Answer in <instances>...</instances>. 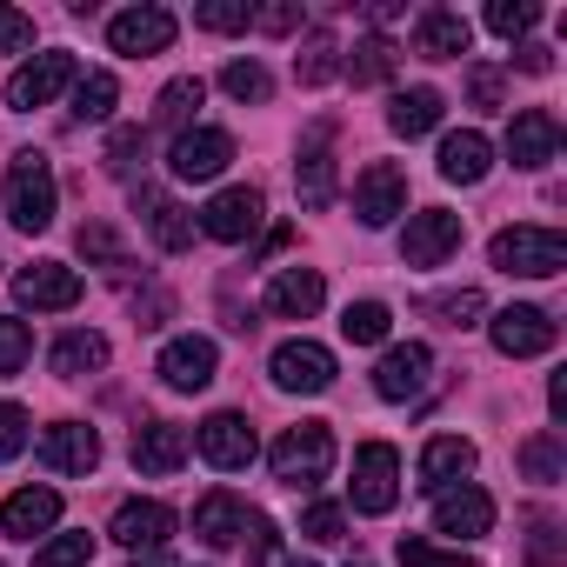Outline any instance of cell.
Segmentation results:
<instances>
[{
    "label": "cell",
    "mask_w": 567,
    "mask_h": 567,
    "mask_svg": "<svg viewBox=\"0 0 567 567\" xmlns=\"http://www.w3.org/2000/svg\"><path fill=\"white\" fill-rule=\"evenodd\" d=\"M520 68H527V74H547V68H554V48H540V41H520Z\"/></svg>",
    "instance_id": "cell-54"
},
{
    "label": "cell",
    "mask_w": 567,
    "mask_h": 567,
    "mask_svg": "<svg viewBox=\"0 0 567 567\" xmlns=\"http://www.w3.org/2000/svg\"><path fill=\"white\" fill-rule=\"evenodd\" d=\"M54 374L61 381H87V374H101L107 368V334H94V328H74V334H61L54 341Z\"/></svg>",
    "instance_id": "cell-31"
},
{
    "label": "cell",
    "mask_w": 567,
    "mask_h": 567,
    "mask_svg": "<svg viewBox=\"0 0 567 567\" xmlns=\"http://www.w3.org/2000/svg\"><path fill=\"white\" fill-rule=\"evenodd\" d=\"M487 260H494L501 274H520V280H554V274L567 267V234H560V227H527V220H514V227L494 234Z\"/></svg>",
    "instance_id": "cell-3"
},
{
    "label": "cell",
    "mask_w": 567,
    "mask_h": 567,
    "mask_svg": "<svg viewBox=\"0 0 567 567\" xmlns=\"http://www.w3.org/2000/svg\"><path fill=\"white\" fill-rule=\"evenodd\" d=\"M487 174H494V141H487L481 127H461V134L441 141V181H454V187H481Z\"/></svg>",
    "instance_id": "cell-26"
},
{
    "label": "cell",
    "mask_w": 567,
    "mask_h": 567,
    "mask_svg": "<svg viewBox=\"0 0 567 567\" xmlns=\"http://www.w3.org/2000/svg\"><path fill=\"white\" fill-rule=\"evenodd\" d=\"M34 567H94V534H48Z\"/></svg>",
    "instance_id": "cell-40"
},
{
    "label": "cell",
    "mask_w": 567,
    "mask_h": 567,
    "mask_svg": "<svg viewBox=\"0 0 567 567\" xmlns=\"http://www.w3.org/2000/svg\"><path fill=\"white\" fill-rule=\"evenodd\" d=\"M227 161H234V134H227V127H187V134H174V147H167L174 181H220Z\"/></svg>",
    "instance_id": "cell-12"
},
{
    "label": "cell",
    "mask_w": 567,
    "mask_h": 567,
    "mask_svg": "<svg viewBox=\"0 0 567 567\" xmlns=\"http://www.w3.org/2000/svg\"><path fill=\"white\" fill-rule=\"evenodd\" d=\"M394 61H401V48H394L388 34H368V41H354V54H341V74H348L354 87H381V81L394 74Z\"/></svg>",
    "instance_id": "cell-32"
},
{
    "label": "cell",
    "mask_w": 567,
    "mask_h": 567,
    "mask_svg": "<svg viewBox=\"0 0 567 567\" xmlns=\"http://www.w3.org/2000/svg\"><path fill=\"white\" fill-rule=\"evenodd\" d=\"M295 187H301V207H334V121H315L308 141H301V161H295Z\"/></svg>",
    "instance_id": "cell-18"
},
{
    "label": "cell",
    "mask_w": 567,
    "mask_h": 567,
    "mask_svg": "<svg viewBox=\"0 0 567 567\" xmlns=\"http://www.w3.org/2000/svg\"><path fill=\"white\" fill-rule=\"evenodd\" d=\"M427 315H441L447 328H474V321L487 315V301H481L474 288H461V295H441V301H427Z\"/></svg>",
    "instance_id": "cell-44"
},
{
    "label": "cell",
    "mask_w": 567,
    "mask_h": 567,
    "mask_svg": "<svg viewBox=\"0 0 567 567\" xmlns=\"http://www.w3.org/2000/svg\"><path fill=\"white\" fill-rule=\"evenodd\" d=\"M267 467H274V481L280 487H321L328 481V467H334V427L328 421H301V427H288L274 447H267Z\"/></svg>",
    "instance_id": "cell-2"
},
{
    "label": "cell",
    "mask_w": 567,
    "mask_h": 567,
    "mask_svg": "<svg viewBox=\"0 0 567 567\" xmlns=\"http://www.w3.org/2000/svg\"><path fill=\"white\" fill-rule=\"evenodd\" d=\"M520 474L540 481V487H554V481L567 474V447H560V434H534V441H520Z\"/></svg>",
    "instance_id": "cell-36"
},
{
    "label": "cell",
    "mask_w": 567,
    "mask_h": 567,
    "mask_svg": "<svg viewBox=\"0 0 567 567\" xmlns=\"http://www.w3.org/2000/svg\"><path fill=\"white\" fill-rule=\"evenodd\" d=\"M74 54L68 48H48V54H34L28 68H14V81H8V107L14 114H34V107H48L61 87H74Z\"/></svg>",
    "instance_id": "cell-9"
},
{
    "label": "cell",
    "mask_w": 567,
    "mask_h": 567,
    "mask_svg": "<svg viewBox=\"0 0 567 567\" xmlns=\"http://www.w3.org/2000/svg\"><path fill=\"white\" fill-rule=\"evenodd\" d=\"M487 341H494L507 361H534V354H547V348L560 341V328H554V315H547V308L514 301V308H501V315L487 321Z\"/></svg>",
    "instance_id": "cell-8"
},
{
    "label": "cell",
    "mask_w": 567,
    "mask_h": 567,
    "mask_svg": "<svg viewBox=\"0 0 567 567\" xmlns=\"http://www.w3.org/2000/svg\"><path fill=\"white\" fill-rule=\"evenodd\" d=\"M81 254H87V260H101V267H127V260H121V240H114L101 220H87V227H81Z\"/></svg>",
    "instance_id": "cell-50"
},
{
    "label": "cell",
    "mask_w": 567,
    "mask_h": 567,
    "mask_svg": "<svg viewBox=\"0 0 567 567\" xmlns=\"http://www.w3.org/2000/svg\"><path fill=\"white\" fill-rule=\"evenodd\" d=\"M441 114H447L441 87H401V94L388 101V127H394L401 141H421V134H434V127H441Z\"/></svg>",
    "instance_id": "cell-30"
},
{
    "label": "cell",
    "mask_w": 567,
    "mask_h": 567,
    "mask_svg": "<svg viewBox=\"0 0 567 567\" xmlns=\"http://www.w3.org/2000/svg\"><path fill=\"white\" fill-rule=\"evenodd\" d=\"M401 560H408V567H467L461 547H434V540H421V534H401Z\"/></svg>",
    "instance_id": "cell-46"
},
{
    "label": "cell",
    "mask_w": 567,
    "mask_h": 567,
    "mask_svg": "<svg viewBox=\"0 0 567 567\" xmlns=\"http://www.w3.org/2000/svg\"><path fill=\"white\" fill-rule=\"evenodd\" d=\"M187 454H194L187 427H174V421H141L134 427V467L141 474H174V467H187Z\"/></svg>",
    "instance_id": "cell-25"
},
{
    "label": "cell",
    "mask_w": 567,
    "mask_h": 567,
    "mask_svg": "<svg viewBox=\"0 0 567 567\" xmlns=\"http://www.w3.org/2000/svg\"><path fill=\"white\" fill-rule=\"evenodd\" d=\"M174 394H200V388H214V374H220V348L207 341V334H174L167 348H161V368H154Z\"/></svg>",
    "instance_id": "cell-13"
},
{
    "label": "cell",
    "mask_w": 567,
    "mask_h": 567,
    "mask_svg": "<svg viewBox=\"0 0 567 567\" xmlns=\"http://www.w3.org/2000/svg\"><path fill=\"white\" fill-rule=\"evenodd\" d=\"M167 534H174V507L167 501H121L114 507V527H107V540H121L127 554L167 547Z\"/></svg>",
    "instance_id": "cell-23"
},
{
    "label": "cell",
    "mask_w": 567,
    "mask_h": 567,
    "mask_svg": "<svg viewBox=\"0 0 567 567\" xmlns=\"http://www.w3.org/2000/svg\"><path fill=\"white\" fill-rule=\"evenodd\" d=\"M81 295H87V280L68 260H34L14 274V301L34 315H68V308H81Z\"/></svg>",
    "instance_id": "cell-6"
},
{
    "label": "cell",
    "mask_w": 567,
    "mask_h": 567,
    "mask_svg": "<svg viewBox=\"0 0 567 567\" xmlns=\"http://www.w3.org/2000/svg\"><path fill=\"white\" fill-rule=\"evenodd\" d=\"M74 121H107L114 114V101H121V81L107 74V68H87V74H74Z\"/></svg>",
    "instance_id": "cell-35"
},
{
    "label": "cell",
    "mask_w": 567,
    "mask_h": 567,
    "mask_svg": "<svg viewBox=\"0 0 567 567\" xmlns=\"http://www.w3.org/2000/svg\"><path fill=\"white\" fill-rule=\"evenodd\" d=\"M301 534L321 540V547H328V540H348V514H341L334 501H315V507L301 514Z\"/></svg>",
    "instance_id": "cell-45"
},
{
    "label": "cell",
    "mask_w": 567,
    "mask_h": 567,
    "mask_svg": "<svg viewBox=\"0 0 567 567\" xmlns=\"http://www.w3.org/2000/svg\"><path fill=\"white\" fill-rule=\"evenodd\" d=\"M354 214H361V227H394V220L408 214V174H401L394 161L361 167V181H354Z\"/></svg>",
    "instance_id": "cell-14"
},
{
    "label": "cell",
    "mask_w": 567,
    "mask_h": 567,
    "mask_svg": "<svg viewBox=\"0 0 567 567\" xmlns=\"http://www.w3.org/2000/svg\"><path fill=\"white\" fill-rule=\"evenodd\" d=\"M547 408H554V421H567V374L547 381Z\"/></svg>",
    "instance_id": "cell-55"
},
{
    "label": "cell",
    "mask_w": 567,
    "mask_h": 567,
    "mask_svg": "<svg viewBox=\"0 0 567 567\" xmlns=\"http://www.w3.org/2000/svg\"><path fill=\"white\" fill-rule=\"evenodd\" d=\"M334 74H341V41L321 28V34L301 41V54H295V81H301V87H328Z\"/></svg>",
    "instance_id": "cell-34"
},
{
    "label": "cell",
    "mask_w": 567,
    "mask_h": 567,
    "mask_svg": "<svg viewBox=\"0 0 567 567\" xmlns=\"http://www.w3.org/2000/svg\"><path fill=\"white\" fill-rule=\"evenodd\" d=\"M267 374H274L280 394H328L341 368H334V348H321V341H280Z\"/></svg>",
    "instance_id": "cell-4"
},
{
    "label": "cell",
    "mask_w": 567,
    "mask_h": 567,
    "mask_svg": "<svg viewBox=\"0 0 567 567\" xmlns=\"http://www.w3.org/2000/svg\"><path fill=\"white\" fill-rule=\"evenodd\" d=\"M21 447H28V408L0 401V461H14Z\"/></svg>",
    "instance_id": "cell-48"
},
{
    "label": "cell",
    "mask_w": 567,
    "mask_h": 567,
    "mask_svg": "<svg viewBox=\"0 0 567 567\" xmlns=\"http://www.w3.org/2000/svg\"><path fill=\"white\" fill-rule=\"evenodd\" d=\"M427 381H434V354L421 341H394L381 354V368H374V394L381 401H414V394H427Z\"/></svg>",
    "instance_id": "cell-20"
},
{
    "label": "cell",
    "mask_w": 567,
    "mask_h": 567,
    "mask_svg": "<svg viewBox=\"0 0 567 567\" xmlns=\"http://www.w3.org/2000/svg\"><path fill=\"white\" fill-rule=\"evenodd\" d=\"M254 28H267V34H295V28H301V8H254Z\"/></svg>",
    "instance_id": "cell-53"
},
{
    "label": "cell",
    "mask_w": 567,
    "mask_h": 567,
    "mask_svg": "<svg viewBox=\"0 0 567 567\" xmlns=\"http://www.w3.org/2000/svg\"><path fill=\"white\" fill-rule=\"evenodd\" d=\"M461 214H447V207H421V214H408V234H401V260L408 267H441L454 247H461Z\"/></svg>",
    "instance_id": "cell-15"
},
{
    "label": "cell",
    "mask_w": 567,
    "mask_h": 567,
    "mask_svg": "<svg viewBox=\"0 0 567 567\" xmlns=\"http://www.w3.org/2000/svg\"><path fill=\"white\" fill-rule=\"evenodd\" d=\"M34 48V21L21 8H0V54H28Z\"/></svg>",
    "instance_id": "cell-49"
},
{
    "label": "cell",
    "mask_w": 567,
    "mask_h": 567,
    "mask_svg": "<svg viewBox=\"0 0 567 567\" xmlns=\"http://www.w3.org/2000/svg\"><path fill=\"white\" fill-rule=\"evenodd\" d=\"M260 220H267V200H260V187H220L207 207H200V234L207 240H227V247H240V240H254L260 234Z\"/></svg>",
    "instance_id": "cell-7"
},
{
    "label": "cell",
    "mask_w": 567,
    "mask_h": 567,
    "mask_svg": "<svg viewBox=\"0 0 567 567\" xmlns=\"http://www.w3.org/2000/svg\"><path fill=\"white\" fill-rule=\"evenodd\" d=\"M194 534H200L207 547H234V540L247 534V501L227 494V487L200 494V507H194Z\"/></svg>",
    "instance_id": "cell-29"
},
{
    "label": "cell",
    "mask_w": 567,
    "mask_h": 567,
    "mask_svg": "<svg viewBox=\"0 0 567 567\" xmlns=\"http://www.w3.org/2000/svg\"><path fill=\"white\" fill-rule=\"evenodd\" d=\"M61 520V494L54 487H14L0 501V534L8 540H34V534H54Z\"/></svg>",
    "instance_id": "cell-24"
},
{
    "label": "cell",
    "mask_w": 567,
    "mask_h": 567,
    "mask_svg": "<svg viewBox=\"0 0 567 567\" xmlns=\"http://www.w3.org/2000/svg\"><path fill=\"white\" fill-rule=\"evenodd\" d=\"M194 28H207V34H240V28H254V8H247V0H200V8H194Z\"/></svg>",
    "instance_id": "cell-41"
},
{
    "label": "cell",
    "mask_w": 567,
    "mask_h": 567,
    "mask_svg": "<svg viewBox=\"0 0 567 567\" xmlns=\"http://www.w3.org/2000/svg\"><path fill=\"white\" fill-rule=\"evenodd\" d=\"M288 567H315V560H288Z\"/></svg>",
    "instance_id": "cell-57"
},
{
    "label": "cell",
    "mask_w": 567,
    "mask_h": 567,
    "mask_svg": "<svg viewBox=\"0 0 567 567\" xmlns=\"http://www.w3.org/2000/svg\"><path fill=\"white\" fill-rule=\"evenodd\" d=\"M28 354H34V328L14 321V315H0V374H21Z\"/></svg>",
    "instance_id": "cell-43"
},
{
    "label": "cell",
    "mask_w": 567,
    "mask_h": 567,
    "mask_svg": "<svg viewBox=\"0 0 567 567\" xmlns=\"http://www.w3.org/2000/svg\"><path fill=\"white\" fill-rule=\"evenodd\" d=\"M527 560L534 567H560L567 554H560V527L554 520H534V534H527Z\"/></svg>",
    "instance_id": "cell-51"
},
{
    "label": "cell",
    "mask_w": 567,
    "mask_h": 567,
    "mask_svg": "<svg viewBox=\"0 0 567 567\" xmlns=\"http://www.w3.org/2000/svg\"><path fill=\"white\" fill-rule=\"evenodd\" d=\"M220 87H227L234 101H254V107L274 94V81H267V68H260V61H227V68H220Z\"/></svg>",
    "instance_id": "cell-42"
},
{
    "label": "cell",
    "mask_w": 567,
    "mask_h": 567,
    "mask_svg": "<svg viewBox=\"0 0 567 567\" xmlns=\"http://www.w3.org/2000/svg\"><path fill=\"white\" fill-rule=\"evenodd\" d=\"M207 101V81L200 74H181V81H167L161 94H154V127H174V134H187V121H194V107Z\"/></svg>",
    "instance_id": "cell-33"
},
{
    "label": "cell",
    "mask_w": 567,
    "mask_h": 567,
    "mask_svg": "<svg viewBox=\"0 0 567 567\" xmlns=\"http://www.w3.org/2000/svg\"><path fill=\"white\" fill-rule=\"evenodd\" d=\"M467 48H474L467 14H454V8H427L421 14V28H414V54L421 61H461Z\"/></svg>",
    "instance_id": "cell-28"
},
{
    "label": "cell",
    "mask_w": 567,
    "mask_h": 567,
    "mask_svg": "<svg viewBox=\"0 0 567 567\" xmlns=\"http://www.w3.org/2000/svg\"><path fill=\"white\" fill-rule=\"evenodd\" d=\"M174 34H181V21H174L167 8H127V14H114V21H107V48H114V54H127V61L167 54V48H174Z\"/></svg>",
    "instance_id": "cell-11"
},
{
    "label": "cell",
    "mask_w": 567,
    "mask_h": 567,
    "mask_svg": "<svg viewBox=\"0 0 567 567\" xmlns=\"http://www.w3.org/2000/svg\"><path fill=\"white\" fill-rule=\"evenodd\" d=\"M321 301H328L321 267H280V274L267 280V295H260V308H267L274 321H315Z\"/></svg>",
    "instance_id": "cell-17"
},
{
    "label": "cell",
    "mask_w": 567,
    "mask_h": 567,
    "mask_svg": "<svg viewBox=\"0 0 567 567\" xmlns=\"http://www.w3.org/2000/svg\"><path fill=\"white\" fill-rule=\"evenodd\" d=\"M388 328H394V315H388L381 301H354V308L341 315V334H348L354 348H374V341H388Z\"/></svg>",
    "instance_id": "cell-39"
},
{
    "label": "cell",
    "mask_w": 567,
    "mask_h": 567,
    "mask_svg": "<svg viewBox=\"0 0 567 567\" xmlns=\"http://www.w3.org/2000/svg\"><path fill=\"white\" fill-rule=\"evenodd\" d=\"M127 567H181V560H174V554H167V547H147V554H134V560H127Z\"/></svg>",
    "instance_id": "cell-56"
},
{
    "label": "cell",
    "mask_w": 567,
    "mask_h": 567,
    "mask_svg": "<svg viewBox=\"0 0 567 567\" xmlns=\"http://www.w3.org/2000/svg\"><path fill=\"white\" fill-rule=\"evenodd\" d=\"M34 454H41V467H54V474H94V467H101V434H94L87 421H54V427L34 441Z\"/></svg>",
    "instance_id": "cell-21"
},
{
    "label": "cell",
    "mask_w": 567,
    "mask_h": 567,
    "mask_svg": "<svg viewBox=\"0 0 567 567\" xmlns=\"http://www.w3.org/2000/svg\"><path fill=\"white\" fill-rule=\"evenodd\" d=\"M487 527H494V494H487V487L461 481V487L434 494V534H447L454 547H461V540H481Z\"/></svg>",
    "instance_id": "cell-16"
},
{
    "label": "cell",
    "mask_w": 567,
    "mask_h": 567,
    "mask_svg": "<svg viewBox=\"0 0 567 567\" xmlns=\"http://www.w3.org/2000/svg\"><path fill=\"white\" fill-rule=\"evenodd\" d=\"M134 214L147 220V234H154V247H161V254H187V247H194V234H200V227H194V214H187L174 194H161V187H141V194H134Z\"/></svg>",
    "instance_id": "cell-22"
},
{
    "label": "cell",
    "mask_w": 567,
    "mask_h": 567,
    "mask_svg": "<svg viewBox=\"0 0 567 567\" xmlns=\"http://www.w3.org/2000/svg\"><path fill=\"white\" fill-rule=\"evenodd\" d=\"M467 94H474V107H501L507 74H501V68H474V74H467Z\"/></svg>",
    "instance_id": "cell-52"
},
{
    "label": "cell",
    "mask_w": 567,
    "mask_h": 567,
    "mask_svg": "<svg viewBox=\"0 0 567 567\" xmlns=\"http://www.w3.org/2000/svg\"><path fill=\"white\" fill-rule=\"evenodd\" d=\"M0 200H8V220L21 234H48L54 214H61V181H54V161L41 147H21L8 161V181H0Z\"/></svg>",
    "instance_id": "cell-1"
},
{
    "label": "cell",
    "mask_w": 567,
    "mask_h": 567,
    "mask_svg": "<svg viewBox=\"0 0 567 567\" xmlns=\"http://www.w3.org/2000/svg\"><path fill=\"white\" fill-rule=\"evenodd\" d=\"M348 501H354V514H388V507L401 501V454H394L388 441H368V447L354 454Z\"/></svg>",
    "instance_id": "cell-5"
},
{
    "label": "cell",
    "mask_w": 567,
    "mask_h": 567,
    "mask_svg": "<svg viewBox=\"0 0 567 567\" xmlns=\"http://www.w3.org/2000/svg\"><path fill=\"white\" fill-rule=\"evenodd\" d=\"M247 547H254V567H280V527L267 520V514H247Z\"/></svg>",
    "instance_id": "cell-47"
},
{
    "label": "cell",
    "mask_w": 567,
    "mask_h": 567,
    "mask_svg": "<svg viewBox=\"0 0 567 567\" xmlns=\"http://www.w3.org/2000/svg\"><path fill=\"white\" fill-rule=\"evenodd\" d=\"M554 154H560V121H554L547 107H520V114L507 121V161H514L520 174H540Z\"/></svg>",
    "instance_id": "cell-19"
},
{
    "label": "cell",
    "mask_w": 567,
    "mask_h": 567,
    "mask_svg": "<svg viewBox=\"0 0 567 567\" xmlns=\"http://www.w3.org/2000/svg\"><path fill=\"white\" fill-rule=\"evenodd\" d=\"M474 474V441L467 434H434L427 447H421V487L427 494H447V487H461Z\"/></svg>",
    "instance_id": "cell-27"
},
{
    "label": "cell",
    "mask_w": 567,
    "mask_h": 567,
    "mask_svg": "<svg viewBox=\"0 0 567 567\" xmlns=\"http://www.w3.org/2000/svg\"><path fill=\"white\" fill-rule=\"evenodd\" d=\"M534 21H540L534 0H487V34H501V41H527Z\"/></svg>",
    "instance_id": "cell-38"
},
{
    "label": "cell",
    "mask_w": 567,
    "mask_h": 567,
    "mask_svg": "<svg viewBox=\"0 0 567 567\" xmlns=\"http://www.w3.org/2000/svg\"><path fill=\"white\" fill-rule=\"evenodd\" d=\"M147 161V127H114L107 134V154H101V167L114 174V181H134V167Z\"/></svg>",
    "instance_id": "cell-37"
},
{
    "label": "cell",
    "mask_w": 567,
    "mask_h": 567,
    "mask_svg": "<svg viewBox=\"0 0 567 567\" xmlns=\"http://www.w3.org/2000/svg\"><path fill=\"white\" fill-rule=\"evenodd\" d=\"M194 454H200L207 467H220V474H240V467H254L260 441H254L247 414H207V421L194 427Z\"/></svg>",
    "instance_id": "cell-10"
}]
</instances>
